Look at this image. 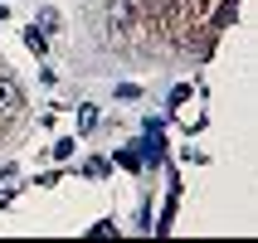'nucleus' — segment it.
Wrapping results in <instances>:
<instances>
[{
	"mask_svg": "<svg viewBox=\"0 0 258 243\" xmlns=\"http://www.w3.org/2000/svg\"><path fill=\"white\" fill-rule=\"evenodd\" d=\"M98 127V112H93V107H83V112H78V131H93Z\"/></svg>",
	"mask_w": 258,
	"mask_h": 243,
	"instance_id": "nucleus-4",
	"label": "nucleus"
},
{
	"mask_svg": "<svg viewBox=\"0 0 258 243\" xmlns=\"http://www.w3.org/2000/svg\"><path fill=\"white\" fill-rule=\"evenodd\" d=\"M25 44H29V49H34V54H44V29L34 25V29H29V34H25Z\"/></svg>",
	"mask_w": 258,
	"mask_h": 243,
	"instance_id": "nucleus-3",
	"label": "nucleus"
},
{
	"mask_svg": "<svg viewBox=\"0 0 258 243\" xmlns=\"http://www.w3.org/2000/svg\"><path fill=\"white\" fill-rule=\"evenodd\" d=\"M20 102H25L20 83H15L10 73H0V112H20Z\"/></svg>",
	"mask_w": 258,
	"mask_h": 243,
	"instance_id": "nucleus-1",
	"label": "nucleus"
},
{
	"mask_svg": "<svg viewBox=\"0 0 258 243\" xmlns=\"http://www.w3.org/2000/svg\"><path fill=\"white\" fill-rule=\"evenodd\" d=\"M234 15H239V0H224V10L215 15V29H224V25L234 20Z\"/></svg>",
	"mask_w": 258,
	"mask_h": 243,
	"instance_id": "nucleus-2",
	"label": "nucleus"
},
{
	"mask_svg": "<svg viewBox=\"0 0 258 243\" xmlns=\"http://www.w3.org/2000/svg\"><path fill=\"white\" fill-rule=\"evenodd\" d=\"M0 20H5V5H0Z\"/></svg>",
	"mask_w": 258,
	"mask_h": 243,
	"instance_id": "nucleus-6",
	"label": "nucleus"
},
{
	"mask_svg": "<svg viewBox=\"0 0 258 243\" xmlns=\"http://www.w3.org/2000/svg\"><path fill=\"white\" fill-rule=\"evenodd\" d=\"M34 25H44V29H54V25H58V10H39V20H34Z\"/></svg>",
	"mask_w": 258,
	"mask_h": 243,
	"instance_id": "nucleus-5",
	"label": "nucleus"
}]
</instances>
